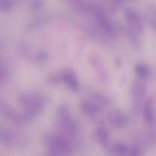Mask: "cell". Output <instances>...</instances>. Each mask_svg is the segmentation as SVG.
<instances>
[{
    "mask_svg": "<svg viewBox=\"0 0 156 156\" xmlns=\"http://www.w3.org/2000/svg\"><path fill=\"white\" fill-rule=\"evenodd\" d=\"M0 132H1L0 133V140H1V143L2 144L12 145L15 143V142L17 141L18 137L12 131L9 130L7 129L2 128Z\"/></svg>",
    "mask_w": 156,
    "mask_h": 156,
    "instance_id": "obj_14",
    "label": "cell"
},
{
    "mask_svg": "<svg viewBox=\"0 0 156 156\" xmlns=\"http://www.w3.org/2000/svg\"><path fill=\"white\" fill-rule=\"evenodd\" d=\"M143 120L146 122V124L150 126H155L156 122V114L152 98H149L143 105Z\"/></svg>",
    "mask_w": 156,
    "mask_h": 156,
    "instance_id": "obj_9",
    "label": "cell"
},
{
    "mask_svg": "<svg viewBox=\"0 0 156 156\" xmlns=\"http://www.w3.org/2000/svg\"><path fill=\"white\" fill-rule=\"evenodd\" d=\"M6 76H7V72H6L5 69L4 68L3 64H2L1 66V82L2 83L4 82V79H6Z\"/></svg>",
    "mask_w": 156,
    "mask_h": 156,
    "instance_id": "obj_19",
    "label": "cell"
},
{
    "mask_svg": "<svg viewBox=\"0 0 156 156\" xmlns=\"http://www.w3.org/2000/svg\"><path fill=\"white\" fill-rule=\"evenodd\" d=\"M130 96L133 109L138 114L141 109L143 101L146 96V87L139 79H136L131 84Z\"/></svg>",
    "mask_w": 156,
    "mask_h": 156,
    "instance_id": "obj_4",
    "label": "cell"
},
{
    "mask_svg": "<svg viewBox=\"0 0 156 156\" xmlns=\"http://www.w3.org/2000/svg\"><path fill=\"white\" fill-rule=\"evenodd\" d=\"M47 148L49 155H66L71 154L72 145L65 135H54L47 139Z\"/></svg>",
    "mask_w": 156,
    "mask_h": 156,
    "instance_id": "obj_2",
    "label": "cell"
},
{
    "mask_svg": "<svg viewBox=\"0 0 156 156\" xmlns=\"http://www.w3.org/2000/svg\"><path fill=\"white\" fill-rule=\"evenodd\" d=\"M134 69H135L136 74L141 79H145L148 78L149 76V73H150V70H149V67L146 64L143 63L136 64Z\"/></svg>",
    "mask_w": 156,
    "mask_h": 156,
    "instance_id": "obj_16",
    "label": "cell"
},
{
    "mask_svg": "<svg viewBox=\"0 0 156 156\" xmlns=\"http://www.w3.org/2000/svg\"><path fill=\"white\" fill-rule=\"evenodd\" d=\"M94 17L98 27L110 37L116 35V29L113 23L110 21L107 15L101 9H95L94 11Z\"/></svg>",
    "mask_w": 156,
    "mask_h": 156,
    "instance_id": "obj_5",
    "label": "cell"
},
{
    "mask_svg": "<svg viewBox=\"0 0 156 156\" xmlns=\"http://www.w3.org/2000/svg\"><path fill=\"white\" fill-rule=\"evenodd\" d=\"M59 78H60L61 82L71 90L77 91L79 89V80H78L77 76L73 70H63L59 74Z\"/></svg>",
    "mask_w": 156,
    "mask_h": 156,
    "instance_id": "obj_10",
    "label": "cell"
},
{
    "mask_svg": "<svg viewBox=\"0 0 156 156\" xmlns=\"http://www.w3.org/2000/svg\"><path fill=\"white\" fill-rule=\"evenodd\" d=\"M89 60L91 61V66L94 67L95 71L98 73V75L103 79L104 78H106L107 73L105 69H104V65L101 59L97 55H91V57L89 58Z\"/></svg>",
    "mask_w": 156,
    "mask_h": 156,
    "instance_id": "obj_13",
    "label": "cell"
},
{
    "mask_svg": "<svg viewBox=\"0 0 156 156\" xmlns=\"http://www.w3.org/2000/svg\"><path fill=\"white\" fill-rule=\"evenodd\" d=\"M94 140L101 146H106L109 141V133L108 129L104 126H98L94 132Z\"/></svg>",
    "mask_w": 156,
    "mask_h": 156,
    "instance_id": "obj_12",
    "label": "cell"
},
{
    "mask_svg": "<svg viewBox=\"0 0 156 156\" xmlns=\"http://www.w3.org/2000/svg\"><path fill=\"white\" fill-rule=\"evenodd\" d=\"M12 8V2L11 0H2L1 9L3 12H7Z\"/></svg>",
    "mask_w": 156,
    "mask_h": 156,
    "instance_id": "obj_17",
    "label": "cell"
},
{
    "mask_svg": "<svg viewBox=\"0 0 156 156\" xmlns=\"http://www.w3.org/2000/svg\"><path fill=\"white\" fill-rule=\"evenodd\" d=\"M1 113L2 117L9 121L12 122L17 126H22L26 124V121L24 120L22 114H19L11 108L8 104L2 102L1 103Z\"/></svg>",
    "mask_w": 156,
    "mask_h": 156,
    "instance_id": "obj_8",
    "label": "cell"
},
{
    "mask_svg": "<svg viewBox=\"0 0 156 156\" xmlns=\"http://www.w3.org/2000/svg\"><path fill=\"white\" fill-rule=\"evenodd\" d=\"M111 152L116 155H129L130 147L123 143H116L111 147Z\"/></svg>",
    "mask_w": 156,
    "mask_h": 156,
    "instance_id": "obj_15",
    "label": "cell"
},
{
    "mask_svg": "<svg viewBox=\"0 0 156 156\" xmlns=\"http://www.w3.org/2000/svg\"><path fill=\"white\" fill-rule=\"evenodd\" d=\"M57 119L59 125L66 136L76 137L79 134V128L77 123L71 117L66 106L59 107L57 110Z\"/></svg>",
    "mask_w": 156,
    "mask_h": 156,
    "instance_id": "obj_3",
    "label": "cell"
},
{
    "mask_svg": "<svg viewBox=\"0 0 156 156\" xmlns=\"http://www.w3.org/2000/svg\"><path fill=\"white\" fill-rule=\"evenodd\" d=\"M124 18L130 29L136 33H141L143 30V21L137 12L133 9H127L124 12Z\"/></svg>",
    "mask_w": 156,
    "mask_h": 156,
    "instance_id": "obj_7",
    "label": "cell"
},
{
    "mask_svg": "<svg viewBox=\"0 0 156 156\" xmlns=\"http://www.w3.org/2000/svg\"><path fill=\"white\" fill-rule=\"evenodd\" d=\"M142 151L141 148L138 146H134L130 147V151H129V155H141Z\"/></svg>",
    "mask_w": 156,
    "mask_h": 156,
    "instance_id": "obj_18",
    "label": "cell"
},
{
    "mask_svg": "<svg viewBox=\"0 0 156 156\" xmlns=\"http://www.w3.org/2000/svg\"><path fill=\"white\" fill-rule=\"evenodd\" d=\"M18 104L22 109V117L26 123L37 117L44 110L46 101L38 93H24L18 98Z\"/></svg>",
    "mask_w": 156,
    "mask_h": 156,
    "instance_id": "obj_1",
    "label": "cell"
},
{
    "mask_svg": "<svg viewBox=\"0 0 156 156\" xmlns=\"http://www.w3.org/2000/svg\"><path fill=\"white\" fill-rule=\"evenodd\" d=\"M107 121L112 128L120 129L127 125L129 118L128 116L120 109L112 110L107 115Z\"/></svg>",
    "mask_w": 156,
    "mask_h": 156,
    "instance_id": "obj_6",
    "label": "cell"
},
{
    "mask_svg": "<svg viewBox=\"0 0 156 156\" xmlns=\"http://www.w3.org/2000/svg\"><path fill=\"white\" fill-rule=\"evenodd\" d=\"M101 108V107L94 101H85L81 105V109L83 114L89 117H96L99 114Z\"/></svg>",
    "mask_w": 156,
    "mask_h": 156,
    "instance_id": "obj_11",
    "label": "cell"
}]
</instances>
